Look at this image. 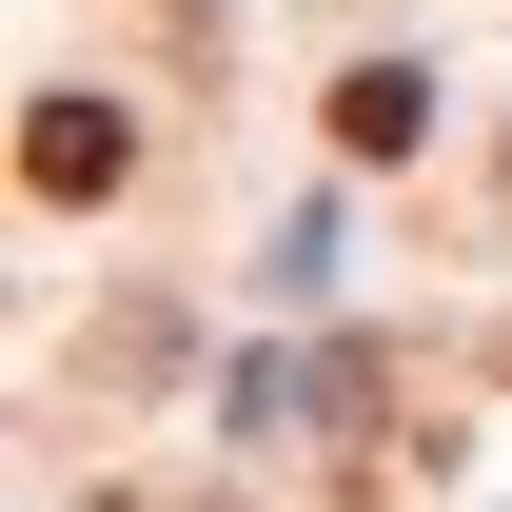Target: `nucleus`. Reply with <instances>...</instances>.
<instances>
[{
	"instance_id": "7ed1b4c3",
	"label": "nucleus",
	"mask_w": 512,
	"mask_h": 512,
	"mask_svg": "<svg viewBox=\"0 0 512 512\" xmlns=\"http://www.w3.org/2000/svg\"><path fill=\"white\" fill-rule=\"evenodd\" d=\"M335 414H355L335 355H316V375H296V355H256V375H237V434H335Z\"/></svg>"
},
{
	"instance_id": "f03ea898",
	"label": "nucleus",
	"mask_w": 512,
	"mask_h": 512,
	"mask_svg": "<svg viewBox=\"0 0 512 512\" xmlns=\"http://www.w3.org/2000/svg\"><path fill=\"white\" fill-rule=\"evenodd\" d=\"M335 138H355V158H414V138H434V79H414V60H355V79H335Z\"/></svg>"
},
{
	"instance_id": "f257e3e1",
	"label": "nucleus",
	"mask_w": 512,
	"mask_h": 512,
	"mask_svg": "<svg viewBox=\"0 0 512 512\" xmlns=\"http://www.w3.org/2000/svg\"><path fill=\"white\" fill-rule=\"evenodd\" d=\"M20 178L60 197V217H99V197L138 178V119H119V99H40V119H20Z\"/></svg>"
}]
</instances>
